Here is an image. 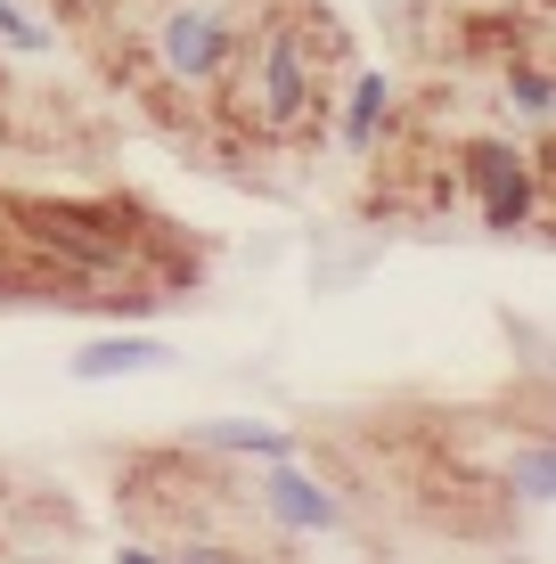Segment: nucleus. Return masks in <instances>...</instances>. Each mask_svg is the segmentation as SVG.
Wrapping results in <instances>:
<instances>
[{"mask_svg":"<svg viewBox=\"0 0 556 564\" xmlns=\"http://www.w3.org/2000/svg\"><path fill=\"white\" fill-rule=\"evenodd\" d=\"M271 508H279V523H303V532H328V523H336V499H319L295 466L271 475Z\"/></svg>","mask_w":556,"mask_h":564,"instance_id":"4","label":"nucleus"},{"mask_svg":"<svg viewBox=\"0 0 556 564\" xmlns=\"http://www.w3.org/2000/svg\"><path fill=\"white\" fill-rule=\"evenodd\" d=\"M467 181H475V197H483V213L500 229H515L532 213V172L508 140H467Z\"/></svg>","mask_w":556,"mask_h":564,"instance_id":"3","label":"nucleus"},{"mask_svg":"<svg viewBox=\"0 0 556 564\" xmlns=\"http://www.w3.org/2000/svg\"><path fill=\"white\" fill-rule=\"evenodd\" d=\"M164 352L148 336H131V344H90V352H74V377H131V368H156Z\"/></svg>","mask_w":556,"mask_h":564,"instance_id":"5","label":"nucleus"},{"mask_svg":"<svg viewBox=\"0 0 556 564\" xmlns=\"http://www.w3.org/2000/svg\"><path fill=\"white\" fill-rule=\"evenodd\" d=\"M229 57H238V33H229V17L214 0H181L164 17V74L181 90H214L229 74Z\"/></svg>","mask_w":556,"mask_h":564,"instance_id":"2","label":"nucleus"},{"mask_svg":"<svg viewBox=\"0 0 556 564\" xmlns=\"http://www.w3.org/2000/svg\"><path fill=\"white\" fill-rule=\"evenodd\" d=\"M524 491H532V499H548V451H541V458H524Z\"/></svg>","mask_w":556,"mask_h":564,"instance_id":"7","label":"nucleus"},{"mask_svg":"<svg viewBox=\"0 0 556 564\" xmlns=\"http://www.w3.org/2000/svg\"><path fill=\"white\" fill-rule=\"evenodd\" d=\"M214 90H229V115L254 140H303L328 107V42L312 25H262L254 50L229 57V74Z\"/></svg>","mask_w":556,"mask_h":564,"instance_id":"1","label":"nucleus"},{"mask_svg":"<svg viewBox=\"0 0 556 564\" xmlns=\"http://www.w3.org/2000/svg\"><path fill=\"white\" fill-rule=\"evenodd\" d=\"M205 451H246V458H286V451H295V442H286V434H279V425H238V417H229V425H205Z\"/></svg>","mask_w":556,"mask_h":564,"instance_id":"6","label":"nucleus"}]
</instances>
